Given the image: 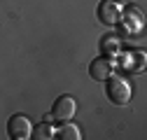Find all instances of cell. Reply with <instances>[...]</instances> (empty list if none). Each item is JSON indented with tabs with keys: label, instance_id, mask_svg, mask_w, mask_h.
<instances>
[{
	"label": "cell",
	"instance_id": "1",
	"mask_svg": "<svg viewBox=\"0 0 147 140\" xmlns=\"http://www.w3.org/2000/svg\"><path fill=\"white\" fill-rule=\"evenodd\" d=\"M105 94L115 105H126L131 100V96H133V89H131V84H128V79H124V77L112 73L105 79Z\"/></svg>",
	"mask_w": 147,
	"mask_h": 140
},
{
	"label": "cell",
	"instance_id": "2",
	"mask_svg": "<svg viewBox=\"0 0 147 140\" xmlns=\"http://www.w3.org/2000/svg\"><path fill=\"white\" fill-rule=\"evenodd\" d=\"M7 135L12 140H28L33 135V124L26 114H12L7 121Z\"/></svg>",
	"mask_w": 147,
	"mask_h": 140
},
{
	"label": "cell",
	"instance_id": "3",
	"mask_svg": "<svg viewBox=\"0 0 147 140\" xmlns=\"http://www.w3.org/2000/svg\"><path fill=\"white\" fill-rule=\"evenodd\" d=\"M121 14H124V7H121L119 0H103V3L98 5V9H96L98 21L105 24V26H117L119 19H121Z\"/></svg>",
	"mask_w": 147,
	"mask_h": 140
},
{
	"label": "cell",
	"instance_id": "4",
	"mask_svg": "<svg viewBox=\"0 0 147 140\" xmlns=\"http://www.w3.org/2000/svg\"><path fill=\"white\" fill-rule=\"evenodd\" d=\"M77 114V100L72 96H59L51 105V119L56 121H68Z\"/></svg>",
	"mask_w": 147,
	"mask_h": 140
},
{
	"label": "cell",
	"instance_id": "5",
	"mask_svg": "<svg viewBox=\"0 0 147 140\" xmlns=\"http://www.w3.org/2000/svg\"><path fill=\"white\" fill-rule=\"evenodd\" d=\"M112 73H115V61H110L107 56H98L89 63V77L96 82H105Z\"/></svg>",
	"mask_w": 147,
	"mask_h": 140
},
{
	"label": "cell",
	"instance_id": "6",
	"mask_svg": "<svg viewBox=\"0 0 147 140\" xmlns=\"http://www.w3.org/2000/svg\"><path fill=\"white\" fill-rule=\"evenodd\" d=\"M119 65L124 70H128V73H140L145 68V51H126L119 61Z\"/></svg>",
	"mask_w": 147,
	"mask_h": 140
},
{
	"label": "cell",
	"instance_id": "7",
	"mask_svg": "<svg viewBox=\"0 0 147 140\" xmlns=\"http://www.w3.org/2000/svg\"><path fill=\"white\" fill-rule=\"evenodd\" d=\"M100 51H103V56L115 59L119 51H121V38H119V35H115V33L103 35V38H100Z\"/></svg>",
	"mask_w": 147,
	"mask_h": 140
},
{
	"label": "cell",
	"instance_id": "8",
	"mask_svg": "<svg viewBox=\"0 0 147 140\" xmlns=\"http://www.w3.org/2000/svg\"><path fill=\"white\" fill-rule=\"evenodd\" d=\"M119 24H121V28L126 33H138L142 28V16L140 14H133V12H126V14H121Z\"/></svg>",
	"mask_w": 147,
	"mask_h": 140
},
{
	"label": "cell",
	"instance_id": "9",
	"mask_svg": "<svg viewBox=\"0 0 147 140\" xmlns=\"http://www.w3.org/2000/svg\"><path fill=\"white\" fill-rule=\"evenodd\" d=\"M56 135L61 140H82V129L68 119V121H63V126L56 131Z\"/></svg>",
	"mask_w": 147,
	"mask_h": 140
},
{
	"label": "cell",
	"instance_id": "10",
	"mask_svg": "<svg viewBox=\"0 0 147 140\" xmlns=\"http://www.w3.org/2000/svg\"><path fill=\"white\" fill-rule=\"evenodd\" d=\"M54 135H56L54 126L45 121V124H38V126L33 129V135H30V138H35V140H51Z\"/></svg>",
	"mask_w": 147,
	"mask_h": 140
}]
</instances>
